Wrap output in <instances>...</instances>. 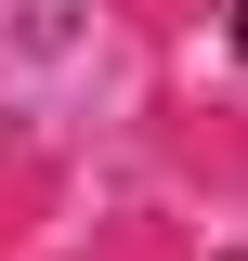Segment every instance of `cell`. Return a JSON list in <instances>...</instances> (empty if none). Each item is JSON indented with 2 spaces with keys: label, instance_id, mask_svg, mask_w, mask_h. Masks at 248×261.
Wrapping results in <instances>:
<instances>
[{
  "label": "cell",
  "instance_id": "1",
  "mask_svg": "<svg viewBox=\"0 0 248 261\" xmlns=\"http://www.w3.org/2000/svg\"><path fill=\"white\" fill-rule=\"evenodd\" d=\"M235 53H248V0H235Z\"/></svg>",
  "mask_w": 248,
  "mask_h": 261
}]
</instances>
